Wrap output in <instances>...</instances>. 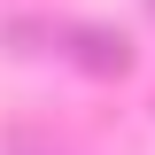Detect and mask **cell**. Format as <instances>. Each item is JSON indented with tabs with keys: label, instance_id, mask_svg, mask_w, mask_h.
Here are the masks:
<instances>
[{
	"label": "cell",
	"instance_id": "obj_2",
	"mask_svg": "<svg viewBox=\"0 0 155 155\" xmlns=\"http://www.w3.org/2000/svg\"><path fill=\"white\" fill-rule=\"evenodd\" d=\"M147 8H155V0H147Z\"/></svg>",
	"mask_w": 155,
	"mask_h": 155
},
{
	"label": "cell",
	"instance_id": "obj_1",
	"mask_svg": "<svg viewBox=\"0 0 155 155\" xmlns=\"http://www.w3.org/2000/svg\"><path fill=\"white\" fill-rule=\"evenodd\" d=\"M54 39H70V54L85 62V70H109V78L132 62V39L109 31V23H54Z\"/></svg>",
	"mask_w": 155,
	"mask_h": 155
}]
</instances>
